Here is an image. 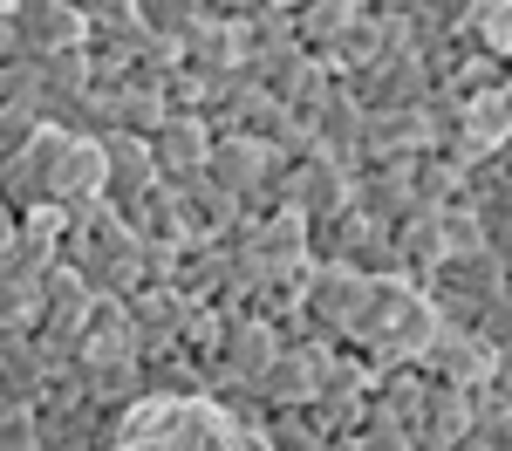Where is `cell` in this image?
Here are the masks:
<instances>
[{"label": "cell", "instance_id": "1", "mask_svg": "<svg viewBox=\"0 0 512 451\" xmlns=\"http://www.w3.org/2000/svg\"><path fill=\"white\" fill-rule=\"evenodd\" d=\"M431 335H437L431 294L417 281H403V274H390V281H369V301H362L355 328L342 335V349L369 356L376 369H390V363H417Z\"/></svg>", "mask_w": 512, "mask_h": 451}, {"label": "cell", "instance_id": "2", "mask_svg": "<svg viewBox=\"0 0 512 451\" xmlns=\"http://www.w3.org/2000/svg\"><path fill=\"white\" fill-rule=\"evenodd\" d=\"M417 287L431 294V308H437V322H444V328H465L478 308L506 287V267H499L485 246H478V253H444Z\"/></svg>", "mask_w": 512, "mask_h": 451}, {"label": "cell", "instance_id": "3", "mask_svg": "<svg viewBox=\"0 0 512 451\" xmlns=\"http://www.w3.org/2000/svg\"><path fill=\"white\" fill-rule=\"evenodd\" d=\"M274 349H280V328L274 322H260V315H226L219 342L198 356L205 390H212V397H219V390H253L260 369L274 363Z\"/></svg>", "mask_w": 512, "mask_h": 451}, {"label": "cell", "instance_id": "4", "mask_svg": "<svg viewBox=\"0 0 512 451\" xmlns=\"http://www.w3.org/2000/svg\"><path fill=\"white\" fill-rule=\"evenodd\" d=\"M253 76H260V89H267V103L301 110V117H315L321 103L335 96V69H328L321 55H308L301 41H287V48H274V55H253Z\"/></svg>", "mask_w": 512, "mask_h": 451}, {"label": "cell", "instance_id": "5", "mask_svg": "<svg viewBox=\"0 0 512 451\" xmlns=\"http://www.w3.org/2000/svg\"><path fill=\"white\" fill-rule=\"evenodd\" d=\"M362 301H369V274H355V267H308V281H301V322H308V335H321V342H342L355 328V315H362Z\"/></svg>", "mask_w": 512, "mask_h": 451}, {"label": "cell", "instance_id": "6", "mask_svg": "<svg viewBox=\"0 0 512 451\" xmlns=\"http://www.w3.org/2000/svg\"><path fill=\"white\" fill-rule=\"evenodd\" d=\"M89 308H96V287L82 281L76 267H48V281H41V294H35V335L62 356V363H76Z\"/></svg>", "mask_w": 512, "mask_h": 451}, {"label": "cell", "instance_id": "7", "mask_svg": "<svg viewBox=\"0 0 512 451\" xmlns=\"http://www.w3.org/2000/svg\"><path fill=\"white\" fill-rule=\"evenodd\" d=\"M342 89H349L362 110H424L437 96V76H431L424 55H383V62L342 76Z\"/></svg>", "mask_w": 512, "mask_h": 451}, {"label": "cell", "instance_id": "8", "mask_svg": "<svg viewBox=\"0 0 512 451\" xmlns=\"http://www.w3.org/2000/svg\"><path fill=\"white\" fill-rule=\"evenodd\" d=\"M158 158H151V137H137V130H110L103 137V205L130 219L137 205L158 192Z\"/></svg>", "mask_w": 512, "mask_h": 451}, {"label": "cell", "instance_id": "9", "mask_svg": "<svg viewBox=\"0 0 512 451\" xmlns=\"http://www.w3.org/2000/svg\"><path fill=\"white\" fill-rule=\"evenodd\" d=\"M164 192H171V219H178V240H185V246L226 240L239 219H246V212H239V199H226V192H219L205 171H192V178H171Z\"/></svg>", "mask_w": 512, "mask_h": 451}, {"label": "cell", "instance_id": "10", "mask_svg": "<svg viewBox=\"0 0 512 451\" xmlns=\"http://www.w3.org/2000/svg\"><path fill=\"white\" fill-rule=\"evenodd\" d=\"M417 369H424L431 383H451V390H485V383H499V356L478 342L472 328H444V322H437V335L424 342Z\"/></svg>", "mask_w": 512, "mask_h": 451}, {"label": "cell", "instance_id": "11", "mask_svg": "<svg viewBox=\"0 0 512 451\" xmlns=\"http://www.w3.org/2000/svg\"><path fill=\"white\" fill-rule=\"evenodd\" d=\"M328 349H335V342H321V335L280 342V349H274V363L260 369V383H253V397H260V404H315Z\"/></svg>", "mask_w": 512, "mask_h": 451}, {"label": "cell", "instance_id": "12", "mask_svg": "<svg viewBox=\"0 0 512 451\" xmlns=\"http://www.w3.org/2000/svg\"><path fill=\"white\" fill-rule=\"evenodd\" d=\"M171 55H178L185 76H226V69L246 62V28L233 14H198L192 28L171 41Z\"/></svg>", "mask_w": 512, "mask_h": 451}, {"label": "cell", "instance_id": "13", "mask_svg": "<svg viewBox=\"0 0 512 451\" xmlns=\"http://www.w3.org/2000/svg\"><path fill=\"white\" fill-rule=\"evenodd\" d=\"M130 301V322H137V335H144V349H185V322H192V294L185 287H171V281H144L137 294H123Z\"/></svg>", "mask_w": 512, "mask_h": 451}, {"label": "cell", "instance_id": "14", "mask_svg": "<svg viewBox=\"0 0 512 451\" xmlns=\"http://www.w3.org/2000/svg\"><path fill=\"white\" fill-rule=\"evenodd\" d=\"M362 137H369V110L335 82V96L315 110V158L342 164V171H362V164H369L362 158Z\"/></svg>", "mask_w": 512, "mask_h": 451}, {"label": "cell", "instance_id": "15", "mask_svg": "<svg viewBox=\"0 0 512 451\" xmlns=\"http://www.w3.org/2000/svg\"><path fill=\"white\" fill-rule=\"evenodd\" d=\"M349 185L355 171L328 158H294L287 164V212L294 219H328V212H349Z\"/></svg>", "mask_w": 512, "mask_h": 451}, {"label": "cell", "instance_id": "16", "mask_svg": "<svg viewBox=\"0 0 512 451\" xmlns=\"http://www.w3.org/2000/svg\"><path fill=\"white\" fill-rule=\"evenodd\" d=\"M274 171V151L253 137V130H219L212 137V158H205V178L226 192V199H246L260 178Z\"/></svg>", "mask_w": 512, "mask_h": 451}, {"label": "cell", "instance_id": "17", "mask_svg": "<svg viewBox=\"0 0 512 451\" xmlns=\"http://www.w3.org/2000/svg\"><path fill=\"white\" fill-rule=\"evenodd\" d=\"M349 205L369 219V226H403L410 212H424V205L410 199V171H403V158L396 164H362L349 185Z\"/></svg>", "mask_w": 512, "mask_h": 451}, {"label": "cell", "instance_id": "18", "mask_svg": "<svg viewBox=\"0 0 512 451\" xmlns=\"http://www.w3.org/2000/svg\"><path fill=\"white\" fill-rule=\"evenodd\" d=\"M137 349H144V335L130 322V301H123V294H96V308H89V322H82L76 363H130Z\"/></svg>", "mask_w": 512, "mask_h": 451}, {"label": "cell", "instance_id": "19", "mask_svg": "<svg viewBox=\"0 0 512 451\" xmlns=\"http://www.w3.org/2000/svg\"><path fill=\"white\" fill-rule=\"evenodd\" d=\"M151 158H158V178H164V185H171V178L205 171V158H212V123L192 117V110H171V117L151 130Z\"/></svg>", "mask_w": 512, "mask_h": 451}, {"label": "cell", "instance_id": "20", "mask_svg": "<svg viewBox=\"0 0 512 451\" xmlns=\"http://www.w3.org/2000/svg\"><path fill=\"white\" fill-rule=\"evenodd\" d=\"M472 390H451V383H431L424 390V404H417V424H410V438L417 451H451L472 438Z\"/></svg>", "mask_w": 512, "mask_h": 451}, {"label": "cell", "instance_id": "21", "mask_svg": "<svg viewBox=\"0 0 512 451\" xmlns=\"http://www.w3.org/2000/svg\"><path fill=\"white\" fill-rule=\"evenodd\" d=\"M506 137H512V69L492 82V89L465 96V164H472V158H492Z\"/></svg>", "mask_w": 512, "mask_h": 451}, {"label": "cell", "instance_id": "22", "mask_svg": "<svg viewBox=\"0 0 512 451\" xmlns=\"http://www.w3.org/2000/svg\"><path fill=\"white\" fill-rule=\"evenodd\" d=\"M431 151V117L424 110H369V137H362V158L369 164H396Z\"/></svg>", "mask_w": 512, "mask_h": 451}, {"label": "cell", "instance_id": "23", "mask_svg": "<svg viewBox=\"0 0 512 451\" xmlns=\"http://www.w3.org/2000/svg\"><path fill=\"white\" fill-rule=\"evenodd\" d=\"M41 417V410H35ZM117 438V417H103V410L82 397L76 410H55V417H41V451H110Z\"/></svg>", "mask_w": 512, "mask_h": 451}, {"label": "cell", "instance_id": "24", "mask_svg": "<svg viewBox=\"0 0 512 451\" xmlns=\"http://www.w3.org/2000/svg\"><path fill=\"white\" fill-rule=\"evenodd\" d=\"M82 397L103 410V417H123L130 404H144L151 390H144V363L130 356V363H82Z\"/></svg>", "mask_w": 512, "mask_h": 451}, {"label": "cell", "instance_id": "25", "mask_svg": "<svg viewBox=\"0 0 512 451\" xmlns=\"http://www.w3.org/2000/svg\"><path fill=\"white\" fill-rule=\"evenodd\" d=\"M355 14H369V0H294V41L308 55H328V41L342 35Z\"/></svg>", "mask_w": 512, "mask_h": 451}, {"label": "cell", "instance_id": "26", "mask_svg": "<svg viewBox=\"0 0 512 451\" xmlns=\"http://www.w3.org/2000/svg\"><path fill=\"white\" fill-rule=\"evenodd\" d=\"M396 260H403V281H424L437 260H444V233H437V212H410L403 226H390Z\"/></svg>", "mask_w": 512, "mask_h": 451}, {"label": "cell", "instance_id": "27", "mask_svg": "<svg viewBox=\"0 0 512 451\" xmlns=\"http://www.w3.org/2000/svg\"><path fill=\"white\" fill-rule=\"evenodd\" d=\"M260 445L267 451H321L328 438L315 431V417H308V404H260Z\"/></svg>", "mask_w": 512, "mask_h": 451}, {"label": "cell", "instance_id": "28", "mask_svg": "<svg viewBox=\"0 0 512 451\" xmlns=\"http://www.w3.org/2000/svg\"><path fill=\"white\" fill-rule=\"evenodd\" d=\"M465 35H472L485 55L512 62V0H465Z\"/></svg>", "mask_w": 512, "mask_h": 451}, {"label": "cell", "instance_id": "29", "mask_svg": "<svg viewBox=\"0 0 512 451\" xmlns=\"http://www.w3.org/2000/svg\"><path fill=\"white\" fill-rule=\"evenodd\" d=\"M472 438L485 451H512V397L499 390V383H485V390H472Z\"/></svg>", "mask_w": 512, "mask_h": 451}, {"label": "cell", "instance_id": "30", "mask_svg": "<svg viewBox=\"0 0 512 451\" xmlns=\"http://www.w3.org/2000/svg\"><path fill=\"white\" fill-rule=\"evenodd\" d=\"M437 233H444V253H478L485 246V219H478L472 199L437 205Z\"/></svg>", "mask_w": 512, "mask_h": 451}, {"label": "cell", "instance_id": "31", "mask_svg": "<svg viewBox=\"0 0 512 451\" xmlns=\"http://www.w3.org/2000/svg\"><path fill=\"white\" fill-rule=\"evenodd\" d=\"M465 328H472L478 342H485V349H492V356L506 363V356H512V294L499 287V294H492V301H485V308H478Z\"/></svg>", "mask_w": 512, "mask_h": 451}, {"label": "cell", "instance_id": "32", "mask_svg": "<svg viewBox=\"0 0 512 451\" xmlns=\"http://www.w3.org/2000/svg\"><path fill=\"white\" fill-rule=\"evenodd\" d=\"M130 7H137V21H144L158 41H178L198 21V0H130Z\"/></svg>", "mask_w": 512, "mask_h": 451}, {"label": "cell", "instance_id": "33", "mask_svg": "<svg viewBox=\"0 0 512 451\" xmlns=\"http://www.w3.org/2000/svg\"><path fill=\"white\" fill-rule=\"evenodd\" d=\"M14 219H21V212H14V205L0 199V240H7V233H14Z\"/></svg>", "mask_w": 512, "mask_h": 451}, {"label": "cell", "instance_id": "34", "mask_svg": "<svg viewBox=\"0 0 512 451\" xmlns=\"http://www.w3.org/2000/svg\"><path fill=\"white\" fill-rule=\"evenodd\" d=\"M492 164H499V171H506V178H512V137H506V144H499V151H492Z\"/></svg>", "mask_w": 512, "mask_h": 451}, {"label": "cell", "instance_id": "35", "mask_svg": "<svg viewBox=\"0 0 512 451\" xmlns=\"http://www.w3.org/2000/svg\"><path fill=\"white\" fill-rule=\"evenodd\" d=\"M239 451H267V445H260V431H239Z\"/></svg>", "mask_w": 512, "mask_h": 451}, {"label": "cell", "instance_id": "36", "mask_svg": "<svg viewBox=\"0 0 512 451\" xmlns=\"http://www.w3.org/2000/svg\"><path fill=\"white\" fill-rule=\"evenodd\" d=\"M14 410H21V404H14V397H7V390H0V424H7V417H14Z\"/></svg>", "mask_w": 512, "mask_h": 451}]
</instances>
